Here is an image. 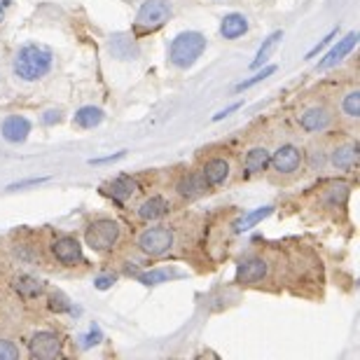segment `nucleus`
I'll return each mask as SVG.
<instances>
[{
  "instance_id": "1",
  "label": "nucleus",
  "mask_w": 360,
  "mask_h": 360,
  "mask_svg": "<svg viewBox=\"0 0 360 360\" xmlns=\"http://www.w3.org/2000/svg\"><path fill=\"white\" fill-rule=\"evenodd\" d=\"M52 63L54 56L47 47L35 45V42H26V45H21L14 52L12 73L21 82H38L52 70Z\"/></svg>"
},
{
  "instance_id": "2",
  "label": "nucleus",
  "mask_w": 360,
  "mask_h": 360,
  "mask_svg": "<svg viewBox=\"0 0 360 360\" xmlns=\"http://www.w3.org/2000/svg\"><path fill=\"white\" fill-rule=\"evenodd\" d=\"M206 52V38L199 31H183L171 40L169 61L176 68H192L199 61V56Z\"/></svg>"
},
{
  "instance_id": "3",
  "label": "nucleus",
  "mask_w": 360,
  "mask_h": 360,
  "mask_svg": "<svg viewBox=\"0 0 360 360\" xmlns=\"http://www.w3.org/2000/svg\"><path fill=\"white\" fill-rule=\"evenodd\" d=\"M120 234H122V227L117 220H110V218H103V220H96L91 222L84 232V241L87 246L94 250H110L115 243L120 241Z\"/></svg>"
},
{
  "instance_id": "4",
  "label": "nucleus",
  "mask_w": 360,
  "mask_h": 360,
  "mask_svg": "<svg viewBox=\"0 0 360 360\" xmlns=\"http://www.w3.org/2000/svg\"><path fill=\"white\" fill-rule=\"evenodd\" d=\"M174 14L171 0H146L141 5L139 14H136V26L141 31H155V28L164 26Z\"/></svg>"
},
{
  "instance_id": "5",
  "label": "nucleus",
  "mask_w": 360,
  "mask_h": 360,
  "mask_svg": "<svg viewBox=\"0 0 360 360\" xmlns=\"http://www.w3.org/2000/svg\"><path fill=\"white\" fill-rule=\"evenodd\" d=\"M171 246H174V232H171L169 227L155 225L139 236V248L150 257L167 255L171 250Z\"/></svg>"
},
{
  "instance_id": "6",
  "label": "nucleus",
  "mask_w": 360,
  "mask_h": 360,
  "mask_svg": "<svg viewBox=\"0 0 360 360\" xmlns=\"http://www.w3.org/2000/svg\"><path fill=\"white\" fill-rule=\"evenodd\" d=\"M28 351L35 360H52V358H59L61 351H63V342L61 337L56 333H38L33 335V340L28 342Z\"/></svg>"
},
{
  "instance_id": "7",
  "label": "nucleus",
  "mask_w": 360,
  "mask_h": 360,
  "mask_svg": "<svg viewBox=\"0 0 360 360\" xmlns=\"http://www.w3.org/2000/svg\"><path fill=\"white\" fill-rule=\"evenodd\" d=\"M269 274V264L262 257H246V260L239 262L236 267V283L241 285H253L260 283L262 278H267Z\"/></svg>"
},
{
  "instance_id": "8",
  "label": "nucleus",
  "mask_w": 360,
  "mask_h": 360,
  "mask_svg": "<svg viewBox=\"0 0 360 360\" xmlns=\"http://www.w3.org/2000/svg\"><path fill=\"white\" fill-rule=\"evenodd\" d=\"M28 134H31V120L24 117V115H10L0 124V136L7 143H24Z\"/></svg>"
},
{
  "instance_id": "9",
  "label": "nucleus",
  "mask_w": 360,
  "mask_h": 360,
  "mask_svg": "<svg viewBox=\"0 0 360 360\" xmlns=\"http://www.w3.org/2000/svg\"><path fill=\"white\" fill-rule=\"evenodd\" d=\"M52 255L56 257V262L70 267V264H77L82 260V248L73 236H61L52 243Z\"/></svg>"
},
{
  "instance_id": "10",
  "label": "nucleus",
  "mask_w": 360,
  "mask_h": 360,
  "mask_svg": "<svg viewBox=\"0 0 360 360\" xmlns=\"http://www.w3.org/2000/svg\"><path fill=\"white\" fill-rule=\"evenodd\" d=\"M269 164L278 174H295L302 164V153L295 146H281L276 153L271 155Z\"/></svg>"
},
{
  "instance_id": "11",
  "label": "nucleus",
  "mask_w": 360,
  "mask_h": 360,
  "mask_svg": "<svg viewBox=\"0 0 360 360\" xmlns=\"http://www.w3.org/2000/svg\"><path fill=\"white\" fill-rule=\"evenodd\" d=\"M356 42H358V33L356 31H351L349 35H344V38L337 42V45L330 49V54L328 56H323V61L319 63V70H328V68H335L337 63H340L342 59H347V56L354 52V47H356Z\"/></svg>"
},
{
  "instance_id": "12",
  "label": "nucleus",
  "mask_w": 360,
  "mask_h": 360,
  "mask_svg": "<svg viewBox=\"0 0 360 360\" xmlns=\"http://www.w3.org/2000/svg\"><path fill=\"white\" fill-rule=\"evenodd\" d=\"M330 122H333V115L323 105H311L300 115V127L304 131H323L330 127Z\"/></svg>"
},
{
  "instance_id": "13",
  "label": "nucleus",
  "mask_w": 360,
  "mask_h": 360,
  "mask_svg": "<svg viewBox=\"0 0 360 360\" xmlns=\"http://www.w3.org/2000/svg\"><path fill=\"white\" fill-rule=\"evenodd\" d=\"M248 28H250V21L243 17L241 12H232V14H227V17L222 19L220 35L225 40H236V38H241V35H246Z\"/></svg>"
},
{
  "instance_id": "14",
  "label": "nucleus",
  "mask_w": 360,
  "mask_h": 360,
  "mask_svg": "<svg viewBox=\"0 0 360 360\" xmlns=\"http://www.w3.org/2000/svg\"><path fill=\"white\" fill-rule=\"evenodd\" d=\"M229 171H232V169H229V162L220 160V157H215V160L206 162L204 174H201V176H204L208 187H218V185H222L229 178Z\"/></svg>"
},
{
  "instance_id": "15",
  "label": "nucleus",
  "mask_w": 360,
  "mask_h": 360,
  "mask_svg": "<svg viewBox=\"0 0 360 360\" xmlns=\"http://www.w3.org/2000/svg\"><path fill=\"white\" fill-rule=\"evenodd\" d=\"M271 211H274V206H260V208H255V211L241 215V218L232 225L234 234H243V232H248V229H253L255 225H260L264 218H269Z\"/></svg>"
},
{
  "instance_id": "16",
  "label": "nucleus",
  "mask_w": 360,
  "mask_h": 360,
  "mask_svg": "<svg viewBox=\"0 0 360 360\" xmlns=\"http://www.w3.org/2000/svg\"><path fill=\"white\" fill-rule=\"evenodd\" d=\"M269 162H271V155L264 148L250 150V153L246 155V167H243V176L250 178V176H255V174H262V171L269 167Z\"/></svg>"
},
{
  "instance_id": "17",
  "label": "nucleus",
  "mask_w": 360,
  "mask_h": 360,
  "mask_svg": "<svg viewBox=\"0 0 360 360\" xmlns=\"http://www.w3.org/2000/svg\"><path fill=\"white\" fill-rule=\"evenodd\" d=\"M169 211V201L164 197H150L139 206V218L141 220H157L162 215H167Z\"/></svg>"
},
{
  "instance_id": "18",
  "label": "nucleus",
  "mask_w": 360,
  "mask_h": 360,
  "mask_svg": "<svg viewBox=\"0 0 360 360\" xmlns=\"http://www.w3.org/2000/svg\"><path fill=\"white\" fill-rule=\"evenodd\" d=\"M358 162V146L356 143H347V146L337 148L333 153V164L340 171H351Z\"/></svg>"
},
{
  "instance_id": "19",
  "label": "nucleus",
  "mask_w": 360,
  "mask_h": 360,
  "mask_svg": "<svg viewBox=\"0 0 360 360\" xmlns=\"http://www.w3.org/2000/svg\"><path fill=\"white\" fill-rule=\"evenodd\" d=\"M136 190H139V185H136V180L131 176H117L110 180V185H108V192L120 201L129 199Z\"/></svg>"
},
{
  "instance_id": "20",
  "label": "nucleus",
  "mask_w": 360,
  "mask_h": 360,
  "mask_svg": "<svg viewBox=\"0 0 360 360\" xmlns=\"http://www.w3.org/2000/svg\"><path fill=\"white\" fill-rule=\"evenodd\" d=\"M103 110L96 105H84L80 110L75 112V127H82V129H94L103 122Z\"/></svg>"
},
{
  "instance_id": "21",
  "label": "nucleus",
  "mask_w": 360,
  "mask_h": 360,
  "mask_svg": "<svg viewBox=\"0 0 360 360\" xmlns=\"http://www.w3.org/2000/svg\"><path fill=\"white\" fill-rule=\"evenodd\" d=\"M206 187L208 185L201 174H185L178 183V192L183 194V197H197V194L204 192Z\"/></svg>"
},
{
  "instance_id": "22",
  "label": "nucleus",
  "mask_w": 360,
  "mask_h": 360,
  "mask_svg": "<svg viewBox=\"0 0 360 360\" xmlns=\"http://www.w3.org/2000/svg\"><path fill=\"white\" fill-rule=\"evenodd\" d=\"M281 38H283V33H281V31H274L271 35H269V38L267 40H264L262 42V47L260 49H257V54H255V61L253 63H250V68H253V70H257V68H262L264 66V63H267V59H269V54L274 52V47H276L278 45V40Z\"/></svg>"
},
{
  "instance_id": "23",
  "label": "nucleus",
  "mask_w": 360,
  "mask_h": 360,
  "mask_svg": "<svg viewBox=\"0 0 360 360\" xmlns=\"http://www.w3.org/2000/svg\"><path fill=\"white\" fill-rule=\"evenodd\" d=\"M19 290L21 297H38V295H42V290H45V283L33 276H21L17 278V285H14Z\"/></svg>"
},
{
  "instance_id": "24",
  "label": "nucleus",
  "mask_w": 360,
  "mask_h": 360,
  "mask_svg": "<svg viewBox=\"0 0 360 360\" xmlns=\"http://www.w3.org/2000/svg\"><path fill=\"white\" fill-rule=\"evenodd\" d=\"M174 276H176V274L169 271V269H150L146 274H141L139 281L143 285H160V283H164V281H169Z\"/></svg>"
},
{
  "instance_id": "25",
  "label": "nucleus",
  "mask_w": 360,
  "mask_h": 360,
  "mask_svg": "<svg viewBox=\"0 0 360 360\" xmlns=\"http://www.w3.org/2000/svg\"><path fill=\"white\" fill-rule=\"evenodd\" d=\"M342 112L349 115L351 120H358L360 117V91H351L344 96L342 101Z\"/></svg>"
},
{
  "instance_id": "26",
  "label": "nucleus",
  "mask_w": 360,
  "mask_h": 360,
  "mask_svg": "<svg viewBox=\"0 0 360 360\" xmlns=\"http://www.w3.org/2000/svg\"><path fill=\"white\" fill-rule=\"evenodd\" d=\"M276 73V66H267V68H257V73L253 77H248L246 82H241V84H236V91H243V89H248V87H253V84H257L260 80H267L269 75Z\"/></svg>"
},
{
  "instance_id": "27",
  "label": "nucleus",
  "mask_w": 360,
  "mask_h": 360,
  "mask_svg": "<svg viewBox=\"0 0 360 360\" xmlns=\"http://www.w3.org/2000/svg\"><path fill=\"white\" fill-rule=\"evenodd\" d=\"M19 349L10 340H0V360H17Z\"/></svg>"
},
{
  "instance_id": "28",
  "label": "nucleus",
  "mask_w": 360,
  "mask_h": 360,
  "mask_svg": "<svg viewBox=\"0 0 360 360\" xmlns=\"http://www.w3.org/2000/svg\"><path fill=\"white\" fill-rule=\"evenodd\" d=\"M96 344H101V330L96 326H91L89 333L82 337V349H91V347H96Z\"/></svg>"
},
{
  "instance_id": "29",
  "label": "nucleus",
  "mask_w": 360,
  "mask_h": 360,
  "mask_svg": "<svg viewBox=\"0 0 360 360\" xmlns=\"http://www.w3.org/2000/svg\"><path fill=\"white\" fill-rule=\"evenodd\" d=\"M49 176L45 178H28V180H19V183H12V185H7V190L14 192V190H24V187H33V185H42V183H47Z\"/></svg>"
},
{
  "instance_id": "30",
  "label": "nucleus",
  "mask_w": 360,
  "mask_h": 360,
  "mask_svg": "<svg viewBox=\"0 0 360 360\" xmlns=\"http://www.w3.org/2000/svg\"><path fill=\"white\" fill-rule=\"evenodd\" d=\"M49 307L54 309V311H70V304H68V300L63 297V295L56 292L52 300H49Z\"/></svg>"
},
{
  "instance_id": "31",
  "label": "nucleus",
  "mask_w": 360,
  "mask_h": 360,
  "mask_svg": "<svg viewBox=\"0 0 360 360\" xmlns=\"http://www.w3.org/2000/svg\"><path fill=\"white\" fill-rule=\"evenodd\" d=\"M59 122H61V110H47V112H42V124H45V127L59 124Z\"/></svg>"
},
{
  "instance_id": "32",
  "label": "nucleus",
  "mask_w": 360,
  "mask_h": 360,
  "mask_svg": "<svg viewBox=\"0 0 360 360\" xmlns=\"http://www.w3.org/2000/svg\"><path fill=\"white\" fill-rule=\"evenodd\" d=\"M335 35H337V28H333V31H330V33L326 35V38H323V40L319 42V45H316V47L311 49V52H309V54H307V56H316V54H319V52H321V49H323V47H328V42H330V40H333V38H335Z\"/></svg>"
},
{
  "instance_id": "33",
  "label": "nucleus",
  "mask_w": 360,
  "mask_h": 360,
  "mask_svg": "<svg viewBox=\"0 0 360 360\" xmlns=\"http://www.w3.org/2000/svg\"><path fill=\"white\" fill-rule=\"evenodd\" d=\"M115 283V276H98L94 281V285H96V290H108Z\"/></svg>"
},
{
  "instance_id": "34",
  "label": "nucleus",
  "mask_w": 360,
  "mask_h": 360,
  "mask_svg": "<svg viewBox=\"0 0 360 360\" xmlns=\"http://www.w3.org/2000/svg\"><path fill=\"white\" fill-rule=\"evenodd\" d=\"M127 153L124 150H122V153H115V155H110V157H98V160H91L89 164H94V167H96V164H108V162H115V160H120V157H124Z\"/></svg>"
},
{
  "instance_id": "35",
  "label": "nucleus",
  "mask_w": 360,
  "mask_h": 360,
  "mask_svg": "<svg viewBox=\"0 0 360 360\" xmlns=\"http://www.w3.org/2000/svg\"><path fill=\"white\" fill-rule=\"evenodd\" d=\"M239 105H241V103H234V105H229V108H225V110H220V112H218V115H215V117H213V122H220V120H225V117H227V115H229V112L239 110Z\"/></svg>"
},
{
  "instance_id": "36",
  "label": "nucleus",
  "mask_w": 360,
  "mask_h": 360,
  "mask_svg": "<svg viewBox=\"0 0 360 360\" xmlns=\"http://www.w3.org/2000/svg\"><path fill=\"white\" fill-rule=\"evenodd\" d=\"M10 7V0H0V17H3V12Z\"/></svg>"
}]
</instances>
